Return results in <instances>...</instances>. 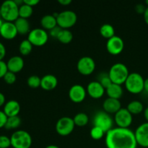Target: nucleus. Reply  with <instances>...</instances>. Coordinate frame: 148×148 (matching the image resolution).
Returning <instances> with one entry per match:
<instances>
[{
	"label": "nucleus",
	"instance_id": "1",
	"mask_svg": "<svg viewBox=\"0 0 148 148\" xmlns=\"http://www.w3.org/2000/svg\"><path fill=\"white\" fill-rule=\"evenodd\" d=\"M107 148H137V143L134 132L129 128L115 127L106 133Z\"/></svg>",
	"mask_w": 148,
	"mask_h": 148
},
{
	"label": "nucleus",
	"instance_id": "2",
	"mask_svg": "<svg viewBox=\"0 0 148 148\" xmlns=\"http://www.w3.org/2000/svg\"><path fill=\"white\" fill-rule=\"evenodd\" d=\"M130 74L128 68L124 64L116 63L110 68L108 76L112 83L121 85L125 83Z\"/></svg>",
	"mask_w": 148,
	"mask_h": 148
},
{
	"label": "nucleus",
	"instance_id": "3",
	"mask_svg": "<svg viewBox=\"0 0 148 148\" xmlns=\"http://www.w3.org/2000/svg\"><path fill=\"white\" fill-rule=\"evenodd\" d=\"M1 7V17L5 22L14 23L19 18V6L14 0H6L3 1Z\"/></svg>",
	"mask_w": 148,
	"mask_h": 148
},
{
	"label": "nucleus",
	"instance_id": "4",
	"mask_svg": "<svg viewBox=\"0 0 148 148\" xmlns=\"http://www.w3.org/2000/svg\"><path fill=\"white\" fill-rule=\"evenodd\" d=\"M145 79L140 74L132 72L129 75L125 83V88L132 94H140L144 90Z\"/></svg>",
	"mask_w": 148,
	"mask_h": 148
},
{
	"label": "nucleus",
	"instance_id": "5",
	"mask_svg": "<svg viewBox=\"0 0 148 148\" xmlns=\"http://www.w3.org/2000/svg\"><path fill=\"white\" fill-rule=\"evenodd\" d=\"M13 148H30L33 140L30 133L25 130H17L10 137Z\"/></svg>",
	"mask_w": 148,
	"mask_h": 148
},
{
	"label": "nucleus",
	"instance_id": "6",
	"mask_svg": "<svg viewBox=\"0 0 148 148\" xmlns=\"http://www.w3.org/2000/svg\"><path fill=\"white\" fill-rule=\"evenodd\" d=\"M57 25L62 29H68L73 27L77 21V16L72 10H65L58 14Z\"/></svg>",
	"mask_w": 148,
	"mask_h": 148
},
{
	"label": "nucleus",
	"instance_id": "7",
	"mask_svg": "<svg viewBox=\"0 0 148 148\" xmlns=\"http://www.w3.org/2000/svg\"><path fill=\"white\" fill-rule=\"evenodd\" d=\"M27 40L32 45L37 47L43 46L49 40V35L46 30L43 28H34L30 30L27 35Z\"/></svg>",
	"mask_w": 148,
	"mask_h": 148
},
{
	"label": "nucleus",
	"instance_id": "8",
	"mask_svg": "<svg viewBox=\"0 0 148 148\" xmlns=\"http://www.w3.org/2000/svg\"><path fill=\"white\" fill-rule=\"evenodd\" d=\"M94 127H97L103 130L105 133L108 132L109 130L113 129L114 121L110 114L105 111H99L96 113L93 119Z\"/></svg>",
	"mask_w": 148,
	"mask_h": 148
},
{
	"label": "nucleus",
	"instance_id": "9",
	"mask_svg": "<svg viewBox=\"0 0 148 148\" xmlns=\"http://www.w3.org/2000/svg\"><path fill=\"white\" fill-rule=\"evenodd\" d=\"M75 127L73 119L69 116H63L59 119L56 124V131L58 134L66 137L72 134Z\"/></svg>",
	"mask_w": 148,
	"mask_h": 148
},
{
	"label": "nucleus",
	"instance_id": "10",
	"mask_svg": "<svg viewBox=\"0 0 148 148\" xmlns=\"http://www.w3.org/2000/svg\"><path fill=\"white\" fill-rule=\"evenodd\" d=\"M77 69L79 73L82 75L88 76L93 73L95 71V62L90 56H83L77 62Z\"/></svg>",
	"mask_w": 148,
	"mask_h": 148
},
{
	"label": "nucleus",
	"instance_id": "11",
	"mask_svg": "<svg viewBox=\"0 0 148 148\" xmlns=\"http://www.w3.org/2000/svg\"><path fill=\"white\" fill-rule=\"evenodd\" d=\"M114 121L117 127L129 128L132 124L133 115L130 114L127 108H121L114 116Z\"/></svg>",
	"mask_w": 148,
	"mask_h": 148
},
{
	"label": "nucleus",
	"instance_id": "12",
	"mask_svg": "<svg viewBox=\"0 0 148 148\" xmlns=\"http://www.w3.org/2000/svg\"><path fill=\"white\" fill-rule=\"evenodd\" d=\"M124 48V42L121 37L114 36L111 38L107 40L106 49L107 51L111 55L116 56L123 51Z\"/></svg>",
	"mask_w": 148,
	"mask_h": 148
},
{
	"label": "nucleus",
	"instance_id": "13",
	"mask_svg": "<svg viewBox=\"0 0 148 148\" xmlns=\"http://www.w3.org/2000/svg\"><path fill=\"white\" fill-rule=\"evenodd\" d=\"M69 98L72 102L75 103H82L86 98L87 90L82 85H72L69 90Z\"/></svg>",
	"mask_w": 148,
	"mask_h": 148
},
{
	"label": "nucleus",
	"instance_id": "14",
	"mask_svg": "<svg viewBox=\"0 0 148 148\" xmlns=\"http://www.w3.org/2000/svg\"><path fill=\"white\" fill-rule=\"evenodd\" d=\"M137 145L143 147H148V122L140 124L134 132Z\"/></svg>",
	"mask_w": 148,
	"mask_h": 148
},
{
	"label": "nucleus",
	"instance_id": "15",
	"mask_svg": "<svg viewBox=\"0 0 148 148\" xmlns=\"http://www.w3.org/2000/svg\"><path fill=\"white\" fill-rule=\"evenodd\" d=\"M87 93L93 99L102 98L106 92V89L98 81H92L88 85L86 88Z\"/></svg>",
	"mask_w": 148,
	"mask_h": 148
},
{
	"label": "nucleus",
	"instance_id": "16",
	"mask_svg": "<svg viewBox=\"0 0 148 148\" xmlns=\"http://www.w3.org/2000/svg\"><path fill=\"white\" fill-rule=\"evenodd\" d=\"M17 28L12 22H4L0 28V36L7 40H12L17 36Z\"/></svg>",
	"mask_w": 148,
	"mask_h": 148
},
{
	"label": "nucleus",
	"instance_id": "17",
	"mask_svg": "<svg viewBox=\"0 0 148 148\" xmlns=\"http://www.w3.org/2000/svg\"><path fill=\"white\" fill-rule=\"evenodd\" d=\"M103 108L108 114H115L121 108L120 100L108 98L103 103Z\"/></svg>",
	"mask_w": 148,
	"mask_h": 148
},
{
	"label": "nucleus",
	"instance_id": "18",
	"mask_svg": "<svg viewBox=\"0 0 148 148\" xmlns=\"http://www.w3.org/2000/svg\"><path fill=\"white\" fill-rule=\"evenodd\" d=\"M8 71L16 74L23 70L25 65L24 59L20 56H12L7 62Z\"/></svg>",
	"mask_w": 148,
	"mask_h": 148
},
{
	"label": "nucleus",
	"instance_id": "19",
	"mask_svg": "<svg viewBox=\"0 0 148 148\" xmlns=\"http://www.w3.org/2000/svg\"><path fill=\"white\" fill-rule=\"evenodd\" d=\"M3 111L7 117L18 116L20 111V105L15 100H10L4 104Z\"/></svg>",
	"mask_w": 148,
	"mask_h": 148
},
{
	"label": "nucleus",
	"instance_id": "20",
	"mask_svg": "<svg viewBox=\"0 0 148 148\" xmlns=\"http://www.w3.org/2000/svg\"><path fill=\"white\" fill-rule=\"evenodd\" d=\"M58 85V79L53 75H46L41 77L40 88L44 90H52L55 89Z\"/></svg>",
	"mask_w": 148,
	"mask_h": 148
},
{
	"label": "nucleus",
	"instance_id": "21",
	"mask_svg": "<svg viewBox=\"0 0 148 148\" xmlns=\"http://www.w3.org/2000/svg\"><path fill=\"white\" fill-rule=\"evenodd\" d=\"M17 33L20 35H28L30 32V25L27 19L19 17L14 22Z\"/></svg>",
	"mask_w": 148,
	"mask_h": 148
},
{
	"label": "nucleus",
	"instance_id": "22",
	"mask_svg": "<svg viewBox=\"0 0 148 148\" xmlns=\"http://www.w3.org/2000/svg\"><path fill=\"white\" fill-rule=\"evenodd\" d=\"M106 92L108 98L119 100L122 97L124 90L121 85L112 83L108 88L106 89Z\"/></svg>",
	"mask_w": 148,
	"mask_h": 148
},
{
	"label": "nucleus",
	"instance_id": "23",
	"mask_svg": "<svg viewBox=\"0 0 148 148\" xmlns=\"http://www.w3.org/2000/svg\"><path fill=\"white\" fill-rule=\"evenodd\" d=\"M40 25L44 30H51L57 26V20L53 14H46L40 20Z\"/></svg>",
	"mask_w": 148,
	"mask_h": 148
},
{
	"label": "nucleus",
	"instance_id": "24",
	"mask_svg": "<svg viewBox=\"0 0 148 148\" xmlns=\"http://www.w3.org/2000/svg\"><path fill=\"white\" fill-rule=\"evenodd\" d=\"M127 109L132 115H137L144 111V106L139 101H132L127 105Z\"/></svg>",
	"mask_w": 148,
	"mask_h": 148
},
{
	"label": "nucleus",
	"instance_id": "25",
	"mask_svg": "<svg viewBox=\"0 0 148 148\" xmlns=\"http://www.w3.org/2000/svg\"><path fill=\"white\" fill-rule=\"evenodd\" d=\"M100 33L101 36L106 39H110L112 37H114L115 35V29L114 26L111 25V24L106 23L103 24L100 28Z\"/></svg>",
	"mask_w": 148,
	"mask_h": 148
},
{
	"label": "nucleus",
	"instance_id": "26",
	"mask_svg": "<svg viewBox=\"0 0 148 148\" xmlns=\"http://www.w3.org/2000/svg\"><path fill=\"white\" fill-rule=\"evenodd\" d=\"M56 39L63 44H68L73 40V34L68 29H62Z\"/></svg>",
	"mask_w": 148,
	"mask_h": 148
},
{
	"label": "nucleus",
	"instance_id": "27",
	"mask_svg": "<svg viewBox=\"0 0 148 148\" xmlns=\"http://www.w3.org/2000/svg\"><path fill=\"white\" fill-rule=\"evenodd\" d=\"M72 119H73L75 126L77 127H85L89 122V117H88V114L83 112L78 113Z\"/></svg>",
	"mask_w": 148,
	"mask_h": 148
},
{
	"label": "nucleus",
	"instance_id": "28",
	"mask_svg": "<svg viewBox=\"0 0 148 148\" xmlns=\"http://www.w3.org/2000/svg\"><path fill=\"white\" fill-rule=\"evenodd\" d=\"M33 13V7L23 3L19 7V17L24 19H28Z\"/></svg>",
	"mask_w": 148,
	"mask_h": 148
},
{
	"label": "nucleus",
	"instance_id": "29",
	"mask_svg": "<svg viewBox=\"0 0 148 148\" xmlns=\"http://www.w3.org/2000/svg\"><path fill=\"white\" fill-rule=\"evenodd\" d=\"M33 45L27 39L23 40L19 46V51L23 56H27L33 50Z\"/></svg>",
	"mask_w": 148,
	"mask_h": 148
},
{
	"label": "nucleus",
	"instance_id": "30",
	"mask_svg": "<svg viewBox=\"0 0 148 148\" xmlns=\"http://www.w3.org/2000/svg\"><path fill=\"white\" fill-rule=\"evenodd\" d=\"M20 124H21V119L18 116L8 117L4 128L7 130H15L20 127Z\"/></svg>",
	"mask_w": 148,
	"mask_h": 148
},
{
	"label": "nucleus",
	"instance_id": "31",
	"mask_svg": "<svg viewBox=\"0 0 148 148\" xmlns=\"http://www.w3.org/2000/svg\"><path fill=\"white\" fill-rule=\"evenodd\" d=\"M41 83V78L38 75H31L27 79V84L30 88L36 89L40 87Z\"/></svg>",
	"mask_w": 148,
	"mask_h": 148
},
{
	"label": "nucleus",
	"instance_id": "32",
	"mask_svg": "<svg viewBox=\"0 0 148 148\" xmlns=\"http://www.w3.org/2000/svg\"><path fill=\"white\" fill-rule=\"evenodd\" d=\"M90 137H92V139H93V140H100L104 137L106 133L104 132L103 130H102L101 128H99V127H93L90 130Z\"/></svg>",
	"mask_w": 148,
	"mask_h": 148
},
{
	"label": "nucleus",
	"instance_id": "33",
	"mask_svg": "<svg viewBox=\"0 0 148 148\" xmlns=\"http://www.w3.org/2000/svg\"><path fill=\"white\" fill-rule=\"evenodd\" d=\"M3 79H4V82L6 83L9 84V85H12V84H14L16 82V80H17V76H16V74L8 71L6 73V75H4Z\"/></svg>",
	"mask_w": 148,
	"mask_h": 148
},
{
	"label": "nucleus",
	"instance_id": "34",
	"mask_svg": "<svg viewBox=\"0 0 148 148\" xmlns=\"http://www.w3.org/2000/svg\"><path fill=\"white\" fill-rule=\"evenodd\" d=\"M11 146L10 137L6 135H0V148H9Z\"/></svg>",
	"mask_w": 148,
	"mask_h": 148
},
{
	"label": "nucleus",
	"instance_id": "35",
	"mask_svg": "<svg viewBox=\"0 0 148 148\" xmlns=\"http://www.w3.org/2000/svg\"><path fill=\"white\" fill-rule=\"evenodd\" d=\"M98 82L101 84V85H102L105 89L108 88V87L112 84V82H111V79H110L109 76H108V75H103V76L99 79Z\"/></svg>",
	"mask_w": 148,
	"mask_h": 148
},
{
	"label": "nucleus",
	"instance_id": "36",
	"mask_svg": "<svg viewBox=\"0 0 148 148\" xmlns=\"http://www.w3.org/2000/svg\"><path fill=\"white\" fill-rule=\"evenodd\" d=\"M7 72H8V68H7V62L3 60L0 61V79L4 77Z\"/></svg>",
	"mask_w": 148,
	"mask_h": 148
},
{
	"label": "nucleus",
	"instance_id": "37",
	"mask_svg": "<svg viewBox=\"0 0 148 148\" xmlns=\"http://www.w3.org/2000/svg\"><path fill=\"white\" fill-rule=\"evenodd\" d=\"M7 119H8V117L4 114V111H0V129L5 127Z\"/></svg>",
	"mask_w": 148,
	"mask_h": 148
},
{
	"label": "nucleus",
	"instance_id": "38",
	"mask_svg": "<svg viewBox=\"0 0 148 148\" xmlns=\"http://www.w3.org/2000/svg\"><path fill=\"white\" fill-rule=\"evenodd\" d=\"M61 30H62V28L57 25L56 27H55L54 28H53L52 30H50V35L53 38H57V36H59V33H60Z\"/></svg>",
	"mask_w": 148,
	"mask_h": 148
},
{
	"label": "nucleus",
	"instance_id": "39",
	"mask_svg": "<svg viewBox=\"0 0 148 148\" xmlns=\"http://www.w3.org/2000/svg\"><path fill=\"white\" fill-rule=\"evenodd\" d=\"M6 56V48L4 45L0 41V61L3 60Z\"/></svg>",
	"mask_w": 148,
	"mask_h": 148
},
{
	"label": "nucleus",
	"instance_id": "40",
	"mask_svg": "<svg viewBox=\"0 0 148 148\" xmlns=\"http://www.w3.org/2000/svg\"><path fill=\"white\" fill-rule=\"evenodd\" d=\"M40 1L39 0H23V3L27 5L30 6V7H33L37 5L38 4H39Z\"/></svg>",
	"mask_w": 148,
	"mask_h": 148
},
{
	"label": "nucleus",
	"instance_id": "41",
	"mask_svg": "<svg viewBox=\"0 0 148 148\" xmlns=\"http://www.w3.org/2000/svg\"><path fill=\"white\" fill-rule=\"evenodd\" d=\"M146 8L147 7H145L143 4H137V6H136V11H137V13H140V14H144Z\"/></svg>",
	"mask_w": 148,
	"mask_h": 148
},
{
	"label": "nucleus",
	"instance_id": "42",
	"mask_svg": "<svg viewBox=\"0 0 148 148\" xmlns=\"http://www.w3.org/2000/svg\"><path fill=\"white\" fill-rule=\"evenodd\" d=\"M58 3L60 4L61 5L63 6H67L72 3V0H59Z\"/></svg>",
	"mask_w": 148,
	"mask_h": 148
},
{
	"label": "nucleus",
	"instance_id": "43",
	"mask_svg": "<svg viewBox=\"0 0 148 148\" xmlns=\"http://www.w3.org/2000/svg\"><path fill=\"white\" fill-rule=\"evenodd\" d=\"M5 103H6L5 96H4V95L2 93V92H0V107L4 106V104Z\"/></svg>",
	"mask_w": 148,
	"mask_h": 148
},
{
	"label": "nucleus",
	"instance_id": "44",
	"mask_svg": "<svg viewBox=\"0 0 148 148\" xmlns=\"http://www.w3.org/2000/svg\"><path fill=\"white\" fill-rule=\"evenodd\" d=\"M143 15H144V20L146 24L148 25V7H147L145 10V11L144 14H143Z\"/></svg>",
	"mask_w": 148,
	"mask_h": 148
},
{
	"label": "nucleus",
	"instance_id": "45",
	"mask_svg": "<svg viewBox=\"0 0 148 148\" xmlns=\"http://www.w3.org/2000/svg\"><path fill=\"white\" fill-rule=\"evenodd\" d=\"M144 90L148 93V78L145 79L144 83Z\"/></svg>",
	"mask_w": 148,
	"mask_h": 148
},
{
	"label": "nucleus",
	"instance_id": "46",
	"mask_svg": "<svg viewBox=\"0 0 148 148\" xmlns=\"http://www.w3.org/2000/svg\"><path fill=\"white\" fill-rule=\"evenodd\" d=\"M144 116L147 122H148V107L144 110Z\"/></svg>",
	"mask_w": 148,
	"mask_h": 148
},
{
	"label": "nucleus",
	"instance_id": "47",
	"mask_svg": "<svg viewBox=\"0 0 148 148\" xmlns=\"http://www.w3.org/2000/svg\"><path fill=\"white\" fill-rule=\"evenodd\" d=\"M45 148H60L59 147H58V146L55 145H49L46 146Z\"/></svg>",
	"mask_w": 148,
	"mask_h": 148
},
{
	"label": "nucleus",
	"instance_id": "48",
	"mask_svg": "<svg viewBox=\"0 0 148 148\" xmlns=\"http://www.w3.org/2000/svg\"><path fill=\"white\" fill-rule=\"evenodd\" d=\"M4 20H3V19L1 18V17H0V28L1 27V26H2L3 23H4Z\"/></svg>",
	"mask_w": 148,
	"mask_h": 148
},
{
	"label": "nucleus",
	"instance_id": "49",
	"mask_svg": "<svg viewBox=\"0 0 148 148\" xmlns=\"http://www.w3.org/2000/svg\"><path fill=\"white\" fill-rule=\"evenodd\" d=\"M145 4H146V5H147V7H148V0L145 1Z\"/></svg>",
	"mask_w": 148,
	"mask_h": 148
},
{
	"label": "nucleus",
	"instance_id": "50",
	"mask_svg": "<svg viewBox=\"0 0 148 148\" xmlns=\"http://www.w3.org/2000/svg\"><path fill=\"white\" fill-rule=\"evenodd\" d=\"M0 17H1V7H0Z\"/></svg>",
	"mask_w": 148,
	"mask_h": 148
}]
</instances>
